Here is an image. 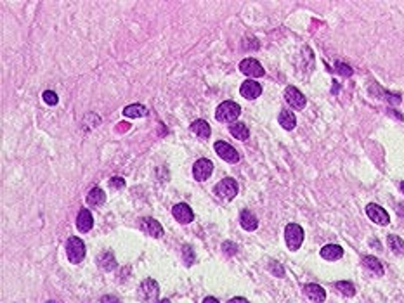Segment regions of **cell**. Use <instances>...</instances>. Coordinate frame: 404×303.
<instances>
[{
	"label": "cell",
	"mask_w": 404,
	"mask_h": 303,
	"mask_svg": "<svg viewBox=\"0 0 404 303\" xmlns=\"http://www.w3.org/2000/svg\"><path fill=\"white\" fill-rule=\"evenodd\" d=\"M240 94L243 95L245 99H248V101H253V99H257L260 94H262V87H260L259 82L247 80V82H243V84H241Z\"/></svg>",
	"instance_id": "cell-13"
},
{
	"label": "cell",
	"mask_w": 404,
	"mask_h": 303,
	"mask_svg": "<svg viewBox=\"0 0 404 303\" xmlns=\"http://www.w3.org/2000/svg\"><path fill=\"white\" fill-rule=\"evenodd\" d=\"M366 215L378 225H389V222H390L389 213L382 208V206L375 205V203H370V205L366 206Z\"/></svg>",
	"instance_id": "cell-10"
},
{
	"label": "cell",
	"mask_w": 404,
	"mask_h": 303,
	"mask_svg": "<svg viewBox=\"0 0 404 303\" xmlns=\"http://www.w3.org/2000/svg\"><path fill=\"white\" fill-rule=\"evenodd\" d=\"M377 90L378 94H382L380 97H383L385 101H389L390 104H399L401 103V94H392V92H387V90H382L378 85H375L373 88H371V92Z\"/></svg>",
	"instance_id": "cell-27"
},
{
	"label": "cell",
	"mask_w": 404,
	"mask_h": 303,
	"mask_svg": "<svg viewBox=\"0 0 404 303\" xmlns=\"http://www.w3.org/2000/svg\"><path fill=\"white\" fill-rule=\"evenodd\" d=\"M214 191L219 197H222V199H225V201H231L236 197L240 187H238V182L234 180V178H222L217 186H215Z\"/></svg>",
	"instance_id": "cell-4"
},
{
	"label": "cell",
	"mask_w": 404,
	"mask_h": 303,
	"mask_svg": "<svg viewBox=\"0 0 404 303\" xmlns=\"http://www.w3.org/2000/svg\"><path fill=\"white\" fill-rule=\"evenodd\" d=\"M110 187L111 189H123L125 187V180L122 177H113L110 180Z\"/></svg>",
	"instance_id": "cell-31"
},
{
	"label": "cell",
	"mask_w": 404,
	"mask_h": 303,
	"mask_svg": "<svg viewBox=\"0 0 404 303\" xmlns=\"http://www.w3.org/2000/svg\"><path fill=\"white\" fill-rule=\"evenodd\" d=\"M139 227H141V231L144 232V234L151 236V238H161V236H163V227H161V224L158 222V220L149 218V216L141 218Z\"/></svg>",
	"instance_id": "cell-12"
},
{
	"label": "cell",
	"mask_w": 404,
	"mask_h": 303,
	"mask_svg": "<svg viewBox=\"0 0 404 303\" xmlns=\"http://www.w3.org/2000/svg\"><path fill=\"white\" fill-rule=\"evenodd\" d=\"M158 293H160V288H158V282L155 279H144L142 284L139 286V298L142 302H153L157 300Z\"/></svg>",
	"instance_id": "cell-7"
},
{
	"label": "cell",
	"mask_w": 404,
	"mask_h": 303,
	"mask_svg": "<svg viewBox=\"0 0 404 303\" xmlns=\"http://www.w3.org/2000/svg\"><path fill=\"white\" fill-rule=\"evenodd\" d=\"M240 69H241V73H245L247 76H252V78H259V76H262L264 73H266L262 68V65H260L257 59H253V57H247V59L241 61Z\"/></svg>",
	"instance_id": "cell-8"
},
{
	"label": "cell",
	"mask_w": 404,
	"mask_h": 303,
	"mask_svg": "<svg viewBox=\"0 0 404 303\" xmlns=\"http://www.w3.org/2000/svg\"><path fill=\"white\" fill-rule=\"evenodd\" d=\"M269 269H271V272H274V276H278V277H283V276H285V269H283V267L279 265L278 261H272L271 265H269Z\"/></svg>",
	"instance_id": "cell-32"
},
{
	"label": "cell",
	"mask_w": 404,
	"mask_h": 303,
	"mask_svg": "<svg viewBox=\"0 0 404 303\" xmlns=\"http://www.w3.org/2000/svg\"><path fill=\"white\" fill-rule=\"evenodd\" d=\"M212 172H214V163L210 159L202 158L193 165V177L198 182H205L206 178H210Z\"/></svg>",
	"instance_id": "cell-6"
},
{
	"label": "cell",
	"mask_w": 404,
	"mask_h": 303,
	"mask_svg": "<svg viewBox=\"0 0 404 303\" xmlns=\"http://www.w3.org/2000/svg\"><path fill=\"white\" fill-rule=\"evenodd\" d=\"M241 114V108L234 101H224L219 104L217 111H215V118L222 123H233L234 120H238V116Z\"/></svg>",
	"instance_id": "cell-1"
},
{
	"label": "cell",
	"mask_w": 404,
	"mask_h": 303,
	"mask_svg": "<svg viewBox=\"0 0 404 303\" xmlns=\"http://www.w3.org/2000/svg\"><path fill=\"white\" fill-rule=\"evenodd\" d=\"M362 265L366 267L368 270H371L373 274H377V276H383V265H382V261L378 260V258L371 257V255H366V257L362 258Z\"/></svg>",
	"instance_id": "cell-21"
},
{
	"label": "cell",
	"mask_w": 404,
	"mask_h": 303,
	"mask_svg": "<svg viewBox=\"0 0 404 303\" xmlns=\"http://www.w3.org/2000/svg\"><path fill=\"white\" fill-rule=\"evenodd\" d=\"M240 224L245 231H255V229L259 227V220H257V216L253 215L252 212L243 210V212L240 213Z\"/></svg>",
	"instance_id": "cell-18"
},
{
	"label": "cell",
	"mask_w": 404,
	"mask_h": 303,
	"mask_svg": "<svg viewBox=\"0 0 404 303\" xmlns=\"http://www.w3.org/2000/svg\"><path fill=\"white\" fill-rule=\"evenodd\" d=\"M278 121L285 130H293L295 125H297V118H295V114L288 109H283L281 113H279Z\"/></svg>",
	"instance_id": "cell-20"
},
{
	"label": "cell",
	"mask_w": 404,
	"mask_h": 303,
	"mask_svg": "<svg viewBox=\"0 0 404 303\" xmlns=\"http://www.w3.org/2000/svg\"><path fill=\"white\" fill-rule=\"evenodd\" d=\"M343 257V248L338 246V244H326V246L321 248V258L328 261H335L340 260Z\"/></svg>",
	"instance_id": "cell-16"
},
{
	"label": "cell",
	"mask_w": 404,
	"mask_h": 303,
	"mask_svg": "<svg viewBox=\"0 0 404 303\" xmlns=\"http://www.w3.org/2000/svg\"><path fill=\"white\" fill-rule=\"evenodd\" d=\"M304 293H305V296H307L309 300H313L314 303H323L324 300H326V291H324L319 284H314V282L305 284Z\"/></svg>",
	"instance_id": "cell-15"
},
{
	"label": "cell",
	"mask_w": 404,
	"mask_h": 303,
	"mask_svg": "<svg viewBox=\"0 0 404 303\" xmlns=\"http://www.w3.org/2000/svg\"><path fill=\"white\" fill-rule=\"evenodd\" d=\"M222 250H224V253L225 255H229V257H231V255H234L238 251V246L236 244H234V242H231V241H225L224 244H222Z\"/></svg>",
	"instance_id": "cell-30"
},
{
	"label": "cell",
	"mask_w": 404,
	"mask_h": 303,
	"mask_svg": "<svg viewBox=\"0 0 404 303\" xmlns=\"http://www.w3.org/2000/svg\"><path fill=\"white\" fill-rule=\"evenodd\" d=\"M42 97H44V101L49 104V106H56L57 101H59V99H57V94L56 92H52V90H45Z\"/></svg>",
	"instance_id": "cell-28"
},
{
	"label": "cell",
	"mask_w": 404,
	"mask_h": 303,
	"mask_svg": "<svg viewBox=\"0 0 404 303\" xmlns=\"http://www.w3.org/2000/svg\"><path fill=\"white\" fill-rule=\"evenodd\" d=\"M285 239L288 248L292 251H297L304 242V229L298 224H288L285 229Z\"/></svg>",
	"instance_id": "cell-3"
},
{
	"label": "cell",
	"mask_w": 404,
	"mask_h": 303,
	"mask_svg": "<svg viewBox=\"0 0 404 303\" xmlns=\"http://www.w3.org/2000/svg\"><path fill=\"white\" fill-rule=\"evenodd\" d=\"M335 66H337L335 71L340 73L342 76H352V73H354V71H352L351 66H349V65H343V63H337Z\"/></svg>",
	"instance_id": "cell-29"
},
{
	"label": "cell",
	"mask_w": 404,
	"mask_h": 303,
	"mask_svg": "<svg viewBox=\"0 0 404 303\" xmlns=\"http://www.w3.org/2000/svg\"><path fill=\"white\" fill-rule=\"evenodd\" d=\"M99 265H101V269L103 270H113V269H116V260H114V257H113V253L111 251H104V253H101V257H99Z\"/></svg>",
	"instance_id": "cell-24"
},
{
	"label": "cell",
	"mask_w": 404,
	"mask_h": 303,
	"mask_svg": "<svg viewBox=\"0 0 404 303\" xmlns=\"http://www.w3.org/2000/svg\"><path fill=\"white\" fill-rule=\"evenodd\" d=\"M214 149L219 154V158H222L224 161H227V163H238V161H240L238 151L231 144L224 142V140H217V142L214 144Z\"/></svg>",
	"instance_id": "cell-5"
},
{
	"label": "cell",
	"mask_w": 404,
	"mask_h": 303,
	"mask_svg": "<svg viewBox=\"0 0 404 303\" xmlns=\"http://www.w3.org/2000/svg\"><path fill=\"white\" fill-rule=\"evenodd\" d=\"M106 201V193L101 187H92L87 194V205L90 206H101Z\"/></svg>",
	"instance_id": "cell-19"
},
{
	"label": "cell",
	"mask_w": 404,
	"mask_h": 303,
	"mask_svg": "<svg viewBox=\"0 0 404 303\" xmlns=\"http://www.w3.org/2000/svg\"><path fill=\"white\" fill-rule=\"evenodd\" d=\"M203 303H219V300L214 298V296H206V298L203 300Z\"/></svg>",
	"instance_id": "cell-37"
},
{
	"label": "cell",
	"mask_w": 404,
	"mask_h": 303,
	"mask_svg": "<svg viewBox=\"0 0 404 303\" xmlns=\"http://www.w3.org/2000/svg\"><path fill=\"white\" fill-rule=\"evenodd\" d=\"M101 303H120V300L116 298V296L108 295V296H103V298H101Z\"/></svg>",
	"instance_id": "cell-34"
},
{
	"label": "cell",
	"mask_w": 404,
	"mask_h": 303,
	"mask_svg": "<svg viewBox=\"0 0 404 303\" xmlns=\"http://www.w3.org/2000/svg\"><path fill=\"white\" fill-rule=\"evenodd\" d=\"M285 99H286V103L290 104L293 109H302V108H305V104H307L305 95L302 94L297 87H286Z\"/></svg>",
	"instance_id": "cell-9"
},
{
	"label": "cell",
	"mask_w": 404,
	"mask_h": 303,
	"mask_svg": "<svg viewBox=\"0 0 404 303\" xmlns=\"http://www.w3.org/2000/svg\"><path fill=\"white\" fill-rule=\"evenodd\" d=\"M66 257L71 263H80L85 258V242L80 238H69L66 242Z\"/></svg>",
	"instance_id": "cell-2"
},
{
	"label": "cell",
	"mask_w": 404,
	"mask_h": 303,
	"mask_svg": "<svg viewBox=\"0 0 404 303\" xmlns=\"http://www.w3.org/2000/svg\"><path fill=\"white\" fill-rule=\"evenodd\" d=\"M387 242H389V248L396 255H404V241H403V238H399V236H396V234H390L389 238H387Z\"/></svg>",
	"instance_id": "cell-25"
},
{
	"label": "cell",
	"mask_w": 404,
	"mask_h": 303,
	"mask_svg": "<svg viewBox=\"0 0 404 303\" xmlns=\"http://www.w3.org/2000/svg\"><path fill=\"white\" fill-rule=\"evenodd\" d=\"M189 129H191V132L196 133L200 139H205V140L208 139L210 133H212V129H210L208 121H205V120H195L193 123H191Z\"/></svg>",
	"instance_id": "cell-17"
},
{
	"label": "cell",
	"mask_w": 404,
	"mask_h": 303,
	"mask_svg": "<svg viewBox=\"0 0 404 303\" xmlns=\"http://www.w3.org/2000/svg\"><path fill=\"white\" fill-rule=\"evenodd\" d=\"M335 288L338 289L343 296H354L356 295L354 284L349 282V281H338V282H335Z\"/></svg>",
	"instance_id": "cell-26"
},
{
	"label": "cell",
	"mask_w": 404,
	"mask_h": 303,
	"mask_svg": "<svg viewBox=\"0 0 404 303\" xmlns=\"http://www.w3.org/2000/svg\"><path fill=\"white\" fill-rule=\"evenodd\" d=\"M227 303H248L247 298H241V296H236V298H231Z\"/></svg>",
	"instance_id": "cell-36"
},
{
	"label": "cell",
	"mask_w": 404,
	"mask_h": 303,
	"mask_svg": "<svg viewBox=\"0 0 404 303\" xmlns=\"http://www.w3.org/2000/svg\"><path fill=\"white\" fill-rule=\"evenodd\" d=\"M184 258H186L187 265H191V263L195 261V253H193V250H191L189 246H184Z\"/></svg>",
	"instance_id": "cell-33"
},
{
	"label": "cell",
	"mask_w": 404,
	"mask_h": 303,
	"mask_svg": "<svg viewBox=\"0 0 404 303\" xmlns=\"http://www.w3.org/2000/svg\"><path fill=\"white\" fill-rule=\"evenodd\" d=\"M94 225V218H92V213L89 212L87 208H82L76 215V229L80 232H89Z\"/></svg>",
	"instance_id": "cell-14"
},
{
	"label": "cell",
	"mask_w": 404,
	"mask_h": 303,
	"mask_svg": "<svg viewBox=\"0 0 404 303\" xmlns=\"http://www.w3.org/2000/svg\"><path fill=\"white\" fill-rule=\"evenodd\" d=\"M229 132L233 133V137H236L238 140H247L248 137H250V132H248L247 125H245V123H240V121L231 123V125H229Z\"/></svg>",
	"instance_id": "cell-22"
},
{
	"label": "cell",
	"mask_w": 404,
	"mask_h": 303,
	"mask_svg": "<svg viewBox=\"0 0 404 303\" xmlns=\"http://www.w3.org/2000/svg\"><path fill=\"white\" fill-rule=\"evenodd\" d=\"M396 212H397V215H399V216H403V218H404V203H397Z\"/></svg>",
	"instance_id": "cell-35"
},
{
	"label": "cell",
	"mask_w": 404,
	"mask_h": 303,
	"mask_svg": "<svg viewBox=\"0 0 404 303\" xmlns=\"http://www.w3.org/2000/svg\"><path fill=\"white\" fill-rule=\"evenodd\" d=\"M172 215H174V218H176L179 224H189V222H193V218H195V213H193L191 206L186 205V203H177V205L172 208Z\"/></svg>",
	"instance_id": "cell-11"
},
{
	"label": "cell",
	"mask_w": 404,
	"mask_h": 303,
	"mask_svg": "<svg viewBox=\"0 0 404 303\" xmlns=\"http://www.w3.org/2000/svg\"><path fill=\"white\" fill-rule=\"evenodd\" d=\"M123 114L127 118H142L148 114V108L142 106V104H130L123 109Z\"/></svg>",
	"instance_id": "cell-23"
},
{
	"label": "cell",
	"mask_w": 404,
	"mask_h": 303,
	"mask_svg": "<svg viewBox=\"0 0 404 303\" xmlns=\"http://www.w3.org/2000/svg\"><path fill=\"white\" fill-rule=\"evenodd\" d=\"M401 189H403V193H404V182H403V184H401Z\"/></svg>",
	"instance_id": "cell-39"
},
{
	"label": "cell",
	"mask_w": 404,
	"mask_h": 303,
	"mask_svg": "<svg viewBox=\"0 0 404 303\" xmlns=\"http://www.w3.org/2000/svg\"><path fill=\"white\" fill-rule=\"evenodd\" d=\"M158 303H170V302H168V300H160Z\"/></svg>",
	"instance_id": "cell-38"
}]
</instances>
